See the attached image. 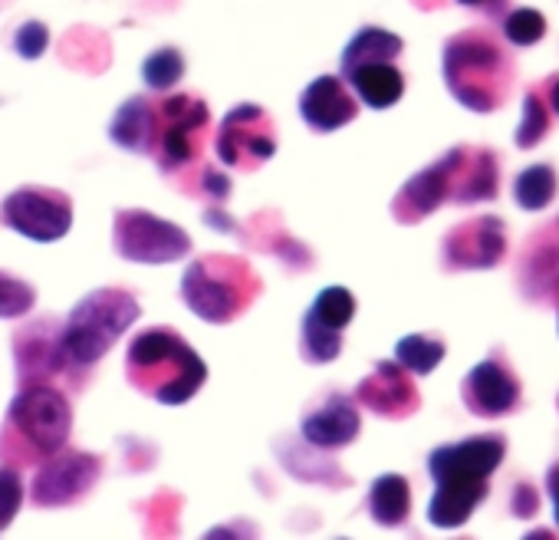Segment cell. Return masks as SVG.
<instances>
[{"label": "cell", "instance_id": "1", "mask_svg": "<svg viewBox=\"0 0 559 540\" xmlns=\"http://www.w3.org/2000/svg\"><path fill=\"white\" fill-rule=\"evenodd\" d=\"M507 442L500 435H480L457 445H441L428 458V471L435 478V497L428 507V520L435 527H461L474 507L487 497V478L500 468Z\"/></svg>", "mask_w": 559, "mask_h": 540}, {"label": "cell", "instance_id": "2", "mask_svg": "<svg viewBox=\"0 0 559 540\" xmlns=\"http://www.w3.org/2000/svg\"><path fill=\"white\" fill-rule=\"evenodd\" d=\"M129 376L145 396L162 406L188 402L207 379L201 356L171 330H148L129 347Z\"/></svg>", "mask_w": 559, "mask_h": 540}, {"label": "cell", "instance_id": "3", "mask_svg": "<svg viewBox=\"0 0 559 540\" xmlns=\"http://www.w3.org/2000/svg\"><path fill=\"white\" fill-rule=\"evenodd\" d=\"M139 314L142 307L132 294L116 291V287L93 291L73 307L67 327L60 330L67 360L76 366L99 363L116 347V340L139 320Z\"/></svg>", "mask_w": 559, "mask_h": 540}, {"label": "cell", "instance_id": "4", "mask_svg": "<svg viewBox=\"0 0 559 540\" xmlns=\"http://www.w3.org/2000/svg\"><path fill=\"white\" fill-rule=\"evenodd\" d=\"M260 281L253 270L227 254L198 257L181 278L185 304L207 324H230L257 297Z\"/></svg>", "mask_w": 559, "mask_h": 540}, {"label": "cell", "instance_id": "5", "mask_svg": "<svg viewBox=\"0 0 559 540\" xmlns=\"http://www.w3.org/2000/svg\"><path fill=\"white\" fill-rule=\"evenodd\" d=\"M507 57L487 34H461L444 47V80L457 103L490 113L507 96Z\"/></svg>", "mask_w": 559, "mask_h": 540}, {"label": "cell", "instance_id": "6", "mask_svg": "<svg viewBox=\"0 0 559 540\" xmlns=\"http://www.w3.org/2000/svg\"><path fill=\"white\" fill-rule=\"evenodd\" d=\"M11 425L27 438L34 451L47 458L67 445L73 429V409L60 389L31 383L11 406Z\"/></svg>", "mask_w": 559, "mask_h": 540}, {"label": "cell", "instance_id": "7", "mask_svg": "<svg viewBox=\"0 0 559 540\" xmlns=\"http://www.w3.org/2000/svg\"><path fill=\"white\" fill-rule=\"evenodd\" d=\"M112 240L116 250L135 263H171L181 260L191 247V237L178 224L148 211H119Z\"/></svg>", "mask_w": 559, "mask_h": 540}, {"label": "cell", "instance_id": "8", "mask_svg": "<svg viewBox=\"0 0 559 540\" xmlns=\"http://www.w3.org/2000/svg\"><path fill=\"white\" fill-rule=\"evenodd\" d=\"M0 218H4V224L14 227L17 234L50 244L70 231L73 201L53 188H17L14 195H8L4 208H0Z\"/></svg>", "mask_w": 559, "mask_h": 540}, {"label": "cell", "instance_id": "9", "mask_svg": "<svg viewBox=\"0 0 559 540\" xmlns=\"http://www.w3.org/2000/svg\"><path fill=\"white\" fill-rule=\"evenodd\" d=\"M217 159L230 168H257L276 152L273 122L260 106H237L217 129Z\"/></svg>", "mask_w": 559, "mask_h": 540}, {"label": "cell", "instance_id": "10", "mask_svg": "<svg viewBox=\"0 0 559 540\" xmlns=\"http://www.w3.org/2000/svg\"><path fill=\"white\" fill-rule=\"evenodd\" d=\"M207 129V106L194 96H171L158 106V162L175 172L188 165L201 149V132Z\"/></svg>", "mask_w": 559, "mask_h": 540}, {"label": "cell", "instance_id": "11", "mask_svg": "<svg viewBox=\"0 0 559 540\" xmlns=\"http://www.w3.org/2000/svg\"><path fill=\"white\" fill-rule=\"evenodd\" d=\"M99 478V458L83 451H53L47 455V465L40 468L34 481V501L44 507L73 504L80 494H86Z\"/></svg>", "mask_w": 559, "mask_h": 540}, {"label": "cell", "instance_id": "12", "mask_svg": "<svg viewBox=\"0 0 559 540\" xmlns=\"http://www.w3.org/2000/svg\"><path fill=\"white\" fill-rule=\"evenodd\" d=\"M461 392H464V406L480 419H500V415L513 412L520 402V383L507 373V366L500 360L477 363L467 373Z\"/></svg>", "mask_w": 559, "mask_h": 540}, {"label": "cell", "instance_id": "13", "mask_svg": "<svg viewBox=\"0 0 559 540\" xmlns=\"http://www.w3.org/2000/svg\"><path fill=\"white\" fill-rule=\"evenodd\" d=\"M457 162H461V149L448 152L438 165L425 168L421 175H415L402 195L395 198L392 211L405 221V224H415L418 218L431 214L451 191H454V172H457Z\"/></svg>", "mask_w": 559, "mask_h": 540}, {"label": "cell", "instance_id": "14", "mask_svg": "<svg viewBox=\"0 0 559 540\" xmlns=\"http://www.w3.org/2000/svg\"><path fill=\"white\" fill-rule=\"evenodd\" d=\"M300 116L310 129L333 132L359 116V103L340 77H320L300 96Z\"/></svg>", "mask_w": 559, "mask_h": 540}, {"label": "cell", "instance_id": "15", "mask_svg": "<svg viewBox=\"0 0 559 540\" xmlns=\"http://www.w3.org/2000/svg\"><path fill=\"white\" fill-rule=\"evenodd\" d=\"M356 399L389 419H402V415L415 412V406H418V392H415L412 379L395 363H379L376 373L369 379H362V386L356 389Z\"/></svg>", "mask_w": 559, "mask_h": 540}, {"label": "cell", "instance_id": "16", "mask_svg": "<svg viewBox=\"0 0 559 540\" xmlns=\"http://www.w3.org/2000/svg\"><path fill=\"white\" fill-rule=\"evenodd\" d=\"M444 257L451 267H493L503 257V227L497 218H477L467 227H457L448 244Z\"/></svg>", "mask_w": 559, "mask_h": 540}, {"label": "cell", "instance_id": "17", "mask_svg": "<svg viewBox=\"0 0 559 540\" xmlns=\"http://www.w3.org/2000/svg\"><path fill=\"white\" fill-rule=\"evenodd\" d=\"M359 435V412L353 399L330 396L326 406L304 419V438L317 448H343Z\"/></svg>", "mask_w": 559, "mask_h": 540}, {"label": "cell", "instance_id": "18", "mask_svg": "<svg viewBox=\"0 0 559 540\" xmlns=\"http://www.w3.org/2000/svg\"><path fill=\"white\" fill-rule=\"evenodd\" d=\"M109 136L116 145L129 152H155V136H158V106H152L145 96H132L122 103L116 113Z\"/></svg>", "mask_w": 559, "mask_h": 540}, {"label": "cell", "instance_id": "19", "mask_svg": "<svg viewBox=\"0 0 559 540\" xmlns=\"http://www.w3.org/2000/svg\"><path fill=\"white\" fill-rule=\"evenodd\" d=\"M346 80L356 90V96L366 106H372V109H389L405 93V77L392 63H366V67H356L353 73H346Z\"/></svg>", "mask_w": 559, "mask_h": 540}, {"label": "cell", "instance_id": "20", "mask_svg": "<svg viewBox=\"0 0 559 540\" xmlns=\"http://www.w3.org/2000/svg\"><path fill=\"white\" fill-rule=\"evenodd\" d=\"M402 50H405L402 37L379 31V27H366L343 50V77L353 73L356 67H366V63H392Z\"/></svg>", "mask_w": 559, "mask_h": 540}, {"label": "cell", "instance_id": "21", "mask_svg": "<svg viewBox=\"0 0 559 540\" xmlns=\"http://www.w3.org/2000/svg\"><path fill=\"white\" fill-rule=\"evenodd\" d=\"M369 510L382 527H399L405 524L408 510H412V491L408 481L402 474H382L372 481L369 491Z\"/></svg>", "mask_w": 559, "mask_h": 540}, {"label": "cell", "instance_id": "22", "mask_svg": "<svg viewBox=\"0 0 559 540\" xmlns=\"http://www.w3.org/2000/svg\"><path fill=\"white\" fill-rule=\"evenodd\" d=\"M353 317H356V297L346 287H326L304 320H310V324H317L323 330L343 333Z\"/></svg>", "mask_w": 559, "mask_h": 540}, {"label": "cell", "instance_id": "23", "mask_svg": "<svg viewBox=\"0 0 559 540\" xmlns=\"http://www.w3.org/2000/svg\"><path fill=\"white\" fill-rule=\"evenodd\" d=\"M556 195V172L549 165H530L526 172L516 175L513 181V198L526 211H539L552 201Z\"/></svg>", "mask_w": 559, "mask_h": 540}, {"label": "cell", "instance_id": "24", "mask_svg": "<svg viewBox=\"0 0 559 540\" xmlns=\"http://www.w3.org/2000/svg\"><path fill=\"white\" fill-rule=\"evenodd\" d=\"M395 360H399V366H405L408 373L428 376V373L444 360V343H441V340H431V337H421V333H412V337L399 340Z\"/></svg>", "mask_w": 559, "mask_h": 540}, {"label": "cell", "instance_id": "25", "mask_svg": "<svg viewBox=\"0 0 559 540\" xmlns=\"http://www.w3.org/2000/svg\"><path fill=\"white\" fill-rule=\"evenodd\" d=\"M142 77H145V83L152 90L165 93V90H171V86L181 83V77H185V57L175 47H162V50L148 54V60L142 63Z\"/></svg>", "mask_w": 559, "mask_h": 540}, {"label": "cell", "instance_id": "26", "mask_svg": "<svg viewBox=\"0 0 559 540\" xmlns=\"http://www.w3.org/2000/svg\"><path fill=\"white\" fill-rule=\"evenodd\" d=\"M503 34H507V40L516 44V47H533V44L546 34V21H543V14H536L533 8H516V11L507 14Z\"/></svg>", "mask_w": 559, "mask_h": 540}, {"label": "cell", "instance_id": "27", "mask_svg": "<svg viewBox=\"0 0 559 540\" xmlns=\"http://www.w3.org/2000/svg\"><path fill=\"white\" fill-rule=\"evenodd\" d=\"M546 132H549V113H546L543 99L536 93H530L523 99V119L516 126V145L520 149H533Z\"/></svg>", "mask_w": 559, "mask_h": 540}, {"label": "cell", "instance_id": "28", "mask_svg": "<svg viewBox=\"0 0 559 540\" xmlns=\"http://www.w3.org/2000/svg\"><path fill=\"white\" fill-rule=\"evenodd\" d=\"M37 294L31 284L11 278V274H0V320H14V317H24L31 314Z\"/></svg>", "mask_w": 559, "mask_h": 540}, {"label": "cell", "instance_id": "29", "mask_svg": "<svg viewBox=\"0 0 559 540\" xmlns=\"http://www.w3.org/2000/svg\"><path fill=\"white\" fill-rule=\"evenodd\" d=\"M24 504V481L14 468L0 465V530H4Z\"/></svg>", "mask_w": 559, "mask_h": 540}, {"label": "cell", "instance_id": "30", "mask_svg": "<svg viewBox=\"0 0 559 540\" xmlns=\"http://www.w3.org/2000/svg\"><path fill=\"white\" fill-rule=\"evenodd\" d=\"M50 47V31L40 24V21H27L17 37H14V50L24 57V60H40L44 50Z\"/></svg>", "mask_w": 559, "mask_h": 540}, {"label": "cell", "instance_id": "31", "mask_svg": "<svg viewBox=\"0 0 559 540\" xmlns=\"http://www.w3.org/2000/svg\"><path fill=\"white\" fill-rule=\"evenodd\" d=\"M513 514H520V517H533L536 514V491L530 484H516V491H513Z\"/></svg>", "mask_w": 559, "mask_h": 540}, {"label": "cell", "instance_id": "32", "mask_svg": "<svg viewBox=\"0 0 559 540\" xmlns=\"http://www.w3.org/2000/svg\"><path fill=\"white\" fill-rule=\"evenodd\" d=\"M204 191H207L211 198L224 201V198H227V191H230V181H227V178H224L221 172L207 168V172H204Z\"/></svg>", "mask_w": 559, "mask_h": 540}, {"label": "cell", "instance_id": "33", "mask_svg": "<svg viewBox=\"0 0 559 540\" xmlns=\"http://www.w3.org/2000/svg\"><path fill=\"white\" fill-rule=\"evenodd\" d=\"M546 488H549L552 514H556V524H559V465H552V468H549V474H546Z\"/></svg>", "mask_w": 559, "mask_h": 540}, {"label": "cell", "instance_id": "34", "mask_svg": "<svg viewBox=\"0 0 559 540\" xmlns=\"http://www.w3.org/2000/svg\"><path fill=\"white\" fill-rule=\"evenodd\" d=\"M546 96H549V106H552V113L559 116V77H556V80H549V93H546Z\"/></svg>", "mask_w": 559, "mask_h": 540}, {"label": "cell", "instance_id": "35", "mask_svg": "<svg viewBox=\"0 0 559 540\" xmlns=\"http://www.w3.org/2000/svg\"><path fill=\"white\" fill-rule=\"evenodd\" d=\"M464 8H497V0H457Z\"/></svg>", "mask_w": 559, "mask_h": 540}]
</instances>
